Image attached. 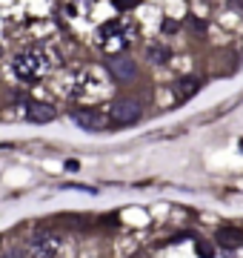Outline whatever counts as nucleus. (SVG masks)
Listing matches in <instances>:
<instances>
[{"label": "nucleus", "instance_id": "nucleus-1", "mask_svg": "<svg viewBox=\"0 0 243 258\" xmlns=\"http://www.w3.org/2000/svg\"><path fill=\"white\" fill-rule=\"evenodd\" d=\"M49 69H52V57L46 49H29L12 60V72L20 81H40Z\"/></svg>", "mask_w": 243, "mask_h": 258}, {"label": "nucleus", "instance_id": "nucleus-2", "mask_svg": "<svg viewBox=\"0 0 243 258\" xmlns=\"http://www.w3.org/2000/svg\"><path fill=\"white\" fill-rule=\"evenodd\" d=\"M143 115L141 103L138 101H114L109 106V120L114 126H129V123H138Z\"/></svg>", "mask_w": 243, "mask_h": 258}, {"label": "nucleus", "instance_id": "nucleus-3", "mask_svg": "<svg viewBox=\"0 0 243 258\" xmlns=\"http://www.w3.org/2000/svg\"><path fill=\"white\" fill-rule=\"evenodd\" d=\"M72 120H75L77 126L89 129V132H100V129H106L112 123L106 115H100V112H94V109H75L72 112Z\"/></svg>", "mask_w": 243, "mask_h": 258}, {"label": "nucleus", "instance_id": "nucleus-4", "mask_svg": "<svg viewBox=\"0 0 243 258\" xmlns=\"http://www.w3.org/2000/svg\"><path fill=\"white\" fill-rule=\"evenodd\" d=\"M60 247H63V241L55 232H38L32 238V255H57Z\"/></svg>", "mask_w": 243, "mask_h": 258}, {"label": "nucleus", "instance_id": "nucleus-5", "mask_svg": "<svg viewBox=\"0 0 243 258\" xmlns=\"http://www.w3.org/2000/svg\"><path fill=\"white\" fill-rule=\"evenodd\" d=\"M132 29L126 26V23H123V20H109V23H106V26H100V32H97V40H100V43H106V40H117V43H129L132 40Z\"/></svg>", "mask_w": 243, "mask_h": 258}, {"label": "nucleus", "instance_id": "nucleus-6", "mask_svg": "<svg viewBox=\"0 0 243 258\" xmlns=\"http://www.w3.org/2000/svg\"><path fill=\"white\" fill-rule=\"evenodd\" d=\"M109 72H112V78H117V81H132V78L138 75V63L126 55H112L109 57Z\"/></svg>", "mask_w": 243, "mask_h": 258}, {"label": "nucleus", "instance_id": "nucleus-7", "mask_svg": "<svg viewBox=\"0 0 243 258\" xmlns=\"http://www.w3.org/2000/svg\"><path fill=\"white\" fill-rule=\"evenodd\" d=\"M26 118L32 120V123H52V120L57 118V109L49 106V103H29Z\"/></svg>", "mask_w": 243, "mask_h": 258}, {"label": "nucleus", "instance_id": "nucleus-8", "mask_svg": "<svg viewBox=\"0 0 243 258\" xmlns=\"http://www.w3.org/2000/svg\"><path fill=\"white\" fill-rule=\"evenodd\" d=\"M217 244H223L226 249H234L243 244V232L240 230H229V227H223V230H217Z\"/></svg>", "mask_w": 243, "mask_h": 258}, {"label": "nucleus", "instance_id": "nucleus-9", "mask_svg": "<svg viewBox=\"0 0 243 258\" xmlns=\"http://www.w3.org/2000/svg\"><path fill=\"white\" fill-rule=\"evenodd\" d=\"M197 89H200V81H197V78H186V81L178 83V98L180 101H183V98H192Z\"/></svg>", "mask_w": 243, "mask_h": 258}, {"label": "nucleus", "instance_id": "nucleus-10", "mask_svg": "<svg viewBox=\"0 0 243 258\" xmlns=\"http://www.w3.org/2000/svg\"><path fill=\"white\" fill-rule=\"evenodd\" d=\"M169 55H172V52H169V46H152L149 49V60H152V63H166Z\"/></svg>", "mask_w": 243, "mask_h": 258}, {"label": "nucleus", "instance_id": "nucleus-11", "mask_svg": "<svg viewBox=\"0 0 243 258\" xmlns=\"http://www.w3.org/2000/svg\"><path fill=\"white\" fill-rule=\"evenodd\" d=\"M114 3H117V9H129V6L138 3V0H114Z\"/></svg>", "mask_w": 243, "mask_h": 258}]
</instances>
